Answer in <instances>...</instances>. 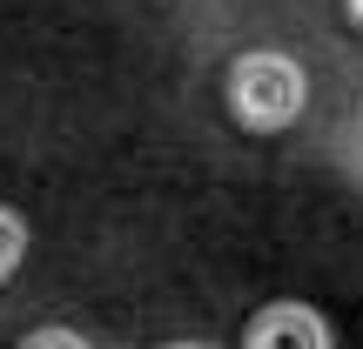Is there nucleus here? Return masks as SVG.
<instances>
[{"label": "nucleus", "instance_id": "obj_1", "mask_svg": "<svg viewBox=\"0 0 363 349\" xmlns=\"http://www.w3.org/2000/svg\"><path fill=\"white\" fill-rule=\"evenodd\" d=\"M310 108V74H303L296 54L283 47H249L229 67V115L249 135H276Z\"/></svg>", "mask_w": 363, "mask_h": 349}, {"label": "nucleus", "instance_id": "obj_2", "mask_svg": "<svg viewBox=\"0 0 363 349\" xmlns=\"http://www.w3.org/2000/svg\"><path fill=\"white\" fill-rule=\"evenodd\" d=\"M242 349H337V343H330L323 309H310V302H269V309H256Z\"/></svg>", "mask_w": 363, "mask_h": 349}, {"label": "nucleus", "instance_id": "obj_3", "mask_svg": "<svg viewBox=\"0 0 363 349\" xmlns=\"http://www.w3.org/2000/svg\"><path fill=\"white\" fill-rule=\"evenodd\" d=\"M21 256H27V222L13 215L7 202H0V282H7V275L21 269Z\"/></svg>", "mask_w": 363, "mask_h": 349}, {"label": "nucleus", "instance_id": "obj_4", "mask_svg": "<svg viewBox=\"0 0 363 349\" xmlns=\"http://www.w3.org/2000/svg\"><path fill=\"white\" fill-rule=\"evenodd\" d=\"M21 349H88V343H81L74 329H34V336H27Z\"/></svg>", "mask_w": 363, "mask_h": 349}, {"label": "nucleus", "instance_id": "obj_5", "mask_svg": "<svg viewBox=\"0 0 363 349\" xmlns=\"http://www.w3.org/2000/svg\"><path fill=\"white\" fill-rule=\"evenodd\" d=\"M343 7H350V21H357V27H363V0H343Z\"/></svg>", "mask_w": 363, "mask_h": 349}, {"label": "nucleus", "instance_id": "obj_6", "mask_svg": "<svg viewBox=\"0 0 363 349\" xmlns=\"http://www.w3.org/2000/svg\"><path fill=\"white\" fill-rule=\"evenodd\" d=\"M169 349H202V343H169Z\"/></svg>", "mask_w": 363, "mask_h": 349}]
</instances>
